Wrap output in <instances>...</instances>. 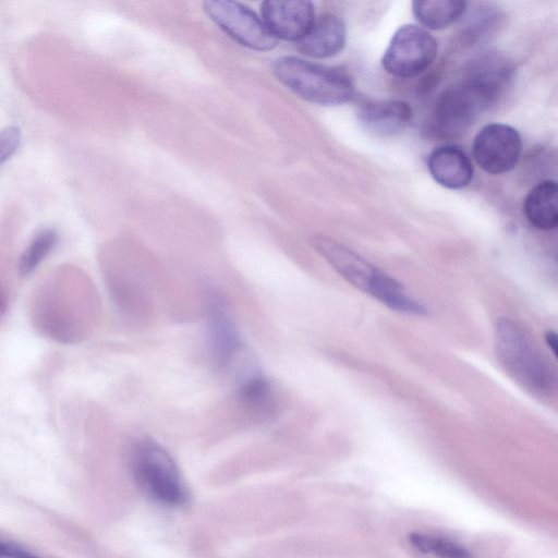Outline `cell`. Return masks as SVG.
<instances>
[{
	"label": "cell",
	"instance_id": "6da1fadb",
	"mask_svg": "<svg viewBox=\"0 0 558 558\" xmlns=\"http://www.w3.org/2000/svg\"><path fill=\"white\" fill-rule=\"evenodd\" d=\"M510 76L504 60L482 59L462 82L445 89L436 100L430 132L439 138L461 136L477 116L494 105Z\"/></svg>",
	"mask_w": 558,
	"mask_h": 558
},
{
	"label": "cell",
	"instance_id": "7a4b0ae2",
	"mask_svg": "<svg viewBox=\"0 0 558 558\" xmlns=\"http://www.w3.org/2000/svg\"><path fill=\"white\" fill-rule=\"evenodd\" d=\"M313 247L349 283L389 308L408 315H426V307L393 277L368 263L344 244L326 235L311 238Z\"/></svg>",
	"mask_w": 558,
	"mask_h": 558
},
{
	"label": "cell",
	"instance_id": "3957f363",
	"mask_svg": "<svg viewBox=\"0 0 558 558\" xmlns=\"http://www.w3.org/2000/svg\"><path fill=\"white\" fill-rule=\"evenodd\" d=\"M274 73L299 97L316 105H342L354 95L353 82L345 72L296 57L279 58Z\"/></svg>",
	"mask_w": 558,
	"mask_h": 558
},
{
	"label": "cell",
	"instance_id": "277c9868",
	"mask_svg": "<svg viewBox=\"0 0 558 558\" xmlns=\"http://www.w3.org/2000/svg\"><path fill=\"white\" fill-rule=\"evenodd\" d=\"M495 339L497 357L513 379L536 392L551 387L554 378L548 365L513 322L498 319Z\"/></svg>",
	"mask_w": 558,
	"mask_h": 558
},
{
	"label": "cell",
	"instance_id": "5b68a950",
	"mask_svg": "<svg viewBox=\"0 0 558 558\" xmlns=\"http://www.w3.org/2000/svg\"><path fill=\"white\" fill-rule=\"evenodd\" d=\"M132 468L140 486L157 502L175 507L186 501V488L179 469L157 442L140 441L132 454Z\"/></svg>",
	"mask_w": 558,
	"mask_h": 558
},
{
	"label": "cell",
	"instance_id": "8992f818",
	"mask_svg": "<svg viewBox=\"0 0 558 558\" xmlns=\"http://www.w3.org/2000/svg\"><path fill=\"white\" fill-rule=\"evenodd\" d=\"M437 41L425 28L405 24L400 26L383 56V68L397 77L420 75L434 62Z\"/></svg>",
	"mask_w": 558,
	"mask_h": 558
},
{
	"label": "cell",
	"instance_id": "52a82bcc",
	"mask_svg": "<svg viewBox=\"0 0 558 558\" xmlns=\"http://www.w3.org/2000/svg\"><path fill=\"white\" fill-rule=\"evenodd\" d=\"M207 15L234 40L254 50H270L277 39L264 22L245 5L228 0L204 2Z\"/></svg>",
	"mask_w": 558,
	"mask_h": 558
},
{
	"label": "cell",
	"instance_id": "ba28073f",
	"mask_svg": "<svg viewBox=\"0 0 558 558\" xmlns=\"http://www.w3.org/2000/svg\"><path fill=\"white\" fill-rule=\"evenodd\" d=\"M522 151L519 132L504 123H490L480 130L473 141L472 155L487 173L502 174L518 163Z\"/></svg>",
	"mask_w": 558,
	"mask_h": 558
},
{
	"label": "cell",
	"instance_id": "9c48e42d",
	"mask_svg": "<svg viewBox=\"0 0 558 558\" xmlns=\"http://www.w3.org/2000/svg\"><path fill=\"white\" fill-rule=\"evenodd\" d=\"M263 22L276 38L298 41L315 20L314 5L304 0H269L262 4Z\"/></svg>",
	"mask_w": 558,
	"mask_h": 558
},
{
	"label": "cell",
	"instance_id": "30bf717a",
	"mask_svg": "<svg viewBox=\"0 0 558 558\" xmlns=\"http://www.w3.org/2000/svg\"><path fill=\"white\" fill-rule=\"evenodd\" d=\"M207 331L214 362L228 366L242 351L243 343L226 303L218 295L208 302Z\"/></svg>",
	"mask_w": 558,
	"mask_h": 558
},
{
	"label": "cell",
	"instance_id": "8fae6325",
	"mask_svg": "<svg viewBox=\"0 0 558 558\" xmlns=\"http://www.w3.org/2000/svg\"><path fill=\"white\" fill-rule=\"evenodd\" d=\"M357 118L367 132L389 137L400 134L408 126L412 108L402 100H367L359 107Z\"/></svg>",
	"mask_w": 558,
	"mask_h": 558
},
{
	"label": "cell",
	"instance_id": "7c38bea8",
	"mask_svg": "<svg viewBox=\"0 0 558 558\" xmlns=\"http://www.w3.org/2000/svg\"><path fill=\"white\" fill-rule=\"evenodd\" d=\"M345 45V25L341 17L325 13L315 17L307 33L296 41L298 50L308 57L323 59L339 53Z\"/></svg>",
	"mask_w": 558,
	"mask_h": 558
},
{
	"label": "cell",
	"instance_id": "4fadbf2b",
	"mask_svg": "<svg viewBox=\"0 0 558 558\" xmlns=\"http://www.w3.org/2000/svg\"><path fill=\"white\" fill-rule=\"evenodd\" d=\"M432 178L441 186L458 190L468 186L473 179V166L468 155L456 145L436 147L427 158Z\"/></svg>",
	"mask_w": 558,
	"mask_h": 558
},
{
	"label": "cell",
	"instance_id": "5bb4252c",
	"mask_svg": "<svg viewBox=\"0 0 558 558\" xmlns=\"http://www.w3.org/2000/svg\"><path fill=\"white\" fill-rule=\"evenodd\" d=\"M236 398L251 415L267 420L277 412V400L269 380L257 369L243 374L236 386Z\"/></svg>",
	"mask_w": 558,
	"mask_h": 558
},
{
	"label": "cell",
	"instance_id": "9a60e30c",
	"mask_svg": "<svg viewBox=\"0 0 558 558\" xmlns=\"http://www.w3.org/2000/svg\"><path fill=\"white\" fill-rule=\"evenodd\" d=\"M523 213L537 229L549 231L558 225V186L554 180H545L533 186L523 202Z\"/></svg>",
	"mask_w": 558,
	"mask_h": 558
},
{
	"label": "cell",
	"instance_id": "2e32d148",
	"mask_svg": "<svg viewBox=\"0 0 558 558\" xmlns=\"http://www.w3.org/2000/svg\"><path fill=\"white\" fill-rule=\"evenodd\" d=\"M466 10L465 1L426 0L413 1L412 12L415 19L426 28H446L459 20Z\"/></svg>",
	"mask_w": 558,
	"mask_h": 558
},
{
	"label": "cell",
	"instance_id": "e0dca14e",
	"mask_svg": "<svg viewBox=\"0 0 558 558\" xmlns=\"http://www.w3.org/2000/svg\"><path fill=\"white\" fill-rule=\"evenodd\" d=\"M408 541L417 551L435 558H473L468 548L440 535L414 532Z\"/></svg>",
	"mask_w": 558,
	"mask_h": 558
},
{
	"label": "cell",
	"instance_id": "ac0fdd59",
	"mask_svg": "<svg viewBox=\"0 0 558 558\" xmlns=\"http://www.w3.org/2000/svg\"><path fill=\"white\" fill-rule=\"evenodd\" d=\"M58 239V233L53 229L38 232L20 257L19 274L21 276L31 275L56 247Z\"/></svg>",
	"mask_w": 558,
	"mask_h": 558
},
{
	"label": "cell",
	"instance_id": "d6986e66",
	"mask_svg": "<svg viewBox=\"0 0 558 558\" xmlns=\"http://www.w3.org/2000/svg\"><path fill=\"white\" fill-rule=\"evenodd\" d=\"M21 141L22 133L19 126H7L0 131V165L17 150Z\"/></svg>",
	"mask_w": 558,
	"mask_h": 558
},
{
	"label": "cell",
	"instance_id": "ffe728a7",
	"mask_svg": "<svg viewBox=\"0 0 558 558\" xmlns=\"http://www.w3.org/2000/svg\"><path fill=\"white\" fill-rule=\"evenodd\" d=\"M0 558H43L25 547L0 538Z\"/></svg>",
	"mask_w": 558,
	"mask_h": 558
},
{
	"label": "cell",
	"instance_id": "44dd1931",
	"mask_svg": "<svg viewBox=\"0 0 558 558\" xmlns=\"http://www.w3.org/2000/svg\"><path fill=\"white\" fill-rule=\"evenodd\" d=\"M545 341L549 349L551 350L553 354L557 355V335L554 331H547L545 333Z\"/></svg>",
	"mask_w": 558,
	"mask_h": 558
},
{
	"label": "cell",
	"instance_id": "7402d4cb",
	"mask_svg": "<svg viewBox=\"0 0 558 558\" xmlns=\"http://www.w3.org/2000/svg\"><path fill=\"white\" fill-rule=\"evenodd\" d=\"M4 301L2 299V296L0 295V312L4 310Z\"/></svg>",
	"mask_w": 558,
	"mask_h": 558
}]
</instances>
